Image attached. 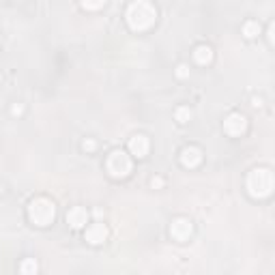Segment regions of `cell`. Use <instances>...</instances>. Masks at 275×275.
I'll use <instances>...</instances> for the list:
<instances>
[{
    "instance_id": "obj_1",
    "label": "cell",
    "mask_w": 275,
    "mask_h": 275,
    "mask_svg": "<svg viewBox=\"0 0 275 275\" xmlns=\"http://www.w3.org/2000/svg\"><path fill=\"white\" fill-rule=\"evenodd\" d=\"M125 17H127V24L131 30L144 33V30L153 28V24L157 22V9H155L148 0H136V2L129 4Z\"/></svg>"
},
{
    "instance_id": "obj_2",
    "label": "cell",
    "mask_w": 275,
    "mask_h": 275,
    "mask_svg": "<svg viewBox=\"0 0 275 275\" xmlns=\"http://www.w3.org/2000/svg\"><path fill=\"white\" fill-rule=\"evenodd\" d=\"M247 191L252 198H269L273 193V172L269 168H254L247 174Z\"/></svg>"
},
{
    "instance_id": "obj_3",
    "label": "cell",
    "mask_w": 275,
    "mask_h": 275,
    "mask_svg": "<svg viewBox=\"0 0 275 275\" xmlns=\"http://www.w3.org/2000/svg\"><path fill=\"white\" fill-rule=\"evenodd\" d=\"M28 217L35 226H49L56 217V206L52 200L47 198H35L33 202L28 204Z\"/></svg>"
},
{
    "instance_id": "obj_4",
    "label": "cell",
    "mask_w": 275,
    "mask_h": 275,
    "mask_svg": "<svg viewBox=\"0 0 275 275\" xmlns=\"http://www.w3.org/2000/svg\"><path fill=\"white\" fill-rule=\"evenodd\" d=\"M105 168H108L110 177L125 179V177H129V172H131V159L125 151H112L108 155V161H105Z\"/></svg>"
},
{
    "instance_id": "obj_5",
    "label": "cell",
    "mask_w": 275,
    "mask_h": 275,
    "mask_svg": "<svg viewBox=\"0 0 275 275\" xmlns=\"http://www.w3.org/2000/svg\"><path fill=\"white\" fill-rule=\"evenodd\" d=\"M224 131L232 138L243 136L247 131V118L243 116L241 112H232V114H228L226 121H224Z\"/></svg>"
},
{
    "instance_id": "obj_6",
    "label": "cell",
    "mask_w": 275,
    "mask_h": 275,
    "mask_svg": "<svg viewBox=\"0 0 275 275\" xmlns=\"http://www.w3.org/2000/svg\"><path fill=\"white\" fill-rule=\"evenodd\" d=\"M191 232H193V226L187 217H177V220L170 224V234H172V239L179 243H185L191 236Z\"/></svg>"
},
{
    "instance_id": "obj_7",
    "label": "cell",
    "mask_w": 275,
    "mask_h": 275,
    "mask_svg": "<svg viewBox=\"0 0 275 275\" xmlns=\"http://www.w3.org/2000/svg\"><path fill=\"white\" fill-rule=\"evenodd\" d=\"M181 164L185 168H198L202 164V151L198 146H185L181 151Z\"/></svg>"
},
{
    "instance_id": "obj_8",
    "label": "cell",
    "mask_w": 275,
    "mask_h": 275,
    "mask_svg": "<svg viewBox=\"0 0 275 275\" xmlns=\"http://www.w3.org/2000/svg\"><path fill=\"white\" fill-rule=\"evenodd\" d=\"M148 138L146 136H142V134H138V136H134L129 140V153L134 155V157H138V159H142V157H146L148 155Z\"/></svg>"
},
{
    "instance_id": "obj_9",
    "label": "cell",
    "mask_w": 275,
    "mask_h": 275,
    "mask_svg": "<svg viewBox=\"0 0 275 275\" xmlns=\"http://www.w3.org/2000/svg\"><path fill=\"white\" fill-rule=\"evenodd\" d=\"M86 222H89V211H86L84 206H73V209L67 213V224L76 230L84 228Z\"/></svg>"
},
{
    "instance_id": "obj_10",
    "label": "cell",
    "mask_w": 275,
    "mask_h": 275,
    "mask_svg": "<svg viewBox=\"0 0 275 275\" xmlns=\"http://www.w3.org/2000/svg\"><path fill=\"white\" fill-rule=\"evenodd\" d=\"M108 228H105V224H92V226L86 230V241L91 243V245H101V243H105V239H108Z\"/></svg>"
},
{
    "instance_id": "obj_11",
    "label": "cell",
    "mask_w": 275,
    "mask_h": 275,
    "mask_svg": "<svg viewBox=\"0 0 275 275\" xmlns=\"http://www.w3.org/2000/svg\"><path fill=\"white\" fill-rule=\"evenodd\" d=\"M193 60L198 62V65H211V60H213V49L209 46H198L193 49Z\"/></svg>"
},
{
    "instance_id": "obj_12",
    "label": "cell",
    "mask_w": 275,
    "mask_h": 275,
    "mask_svg": "<svg viewBox=\"0 0 275 275\" xmlns=\"http://www.w3.org/2000/svg\"><path fill=\"white\" fill-rule=\"evenodd\" d=\"M243 35L247 37V39H254V37L260 35V24L258 22H245V26H243Z\"/></svg>"
},
{
    "instance_id": "obj_13",
    "label": "cell",
    "mask_w": 275,
    "mask_h": 275,
    "mask_svg": "<svg viewBox=\"0 0 275 275\" xmlns=\"http://www.w3.org/2000/svg\"><path fill=\"white\" fill-rule=\"evenodd\" d=\"M174 118H177L179 123H189L191 121V110L185 108V105H181V108H177V112H174Z\"/></svg>"
},
{
    "instance_id": "obj_14",
    "label": "cell",
    "mask_w": 275,
    "mask_h": 275,
    "mask_svg": "<svg viewBox=\"0 0 275 275\" xmlns=\"http://www.w3.org/2000/svg\"><path fill=\"white\" fill-rule=\"evenodd\" d=\"M20 271L24 273V275H30V273H37L39 271V265L35 262V258H28V260H24L22 262V267H20Z\"/></svg>"
},
{
    "instance_id": "obj_15",
    "label": "cell",
    "mask_w": 275,
    "mask_h": 275,
    "mask_svg": "<svg viewBox=\"0 0 275 275\" xmlns=\"http://www.w3.org/2000/svg\"><path fill=\"white\" fill-rule=\"evenodd\" d=\"M80 4H82L86 11H99L105 4V0H80Z\"/></svg>"
},
{
    "instance_id": "obj_16",
    "label": "cell",
    "mask_w": 275,
    "mask_h": 275,
    "mask_svg": "<svg viewBox=\"0 0 275 275\" xmlns=\"http://www.w3.org/2000/svg\"><path fill=\"white\" fill-rule=\"evenodd\" d=\"M82 148H84V151H89V153H92V151L97 148V142H95V140H91V138H89V140H84Z\"/></svg>"
},
{
    "instance_id": "obj_17",
    "label": "cell",
    "mask_w": 275,
    "mask_h": 275,
    "mask_svg": "<svg viewBox=\"0 0 275 275\" xmlns=\"http://www.w3.org/2000/svg\"><path fill=\"white\" fill-rule=\"evenodd\" d=\"M177 76L179 78H187V76H189V67H187V65H179L177 67Z\"/></svg>"
},
{
    "instance_id": "obj_18",
    "label": "cell",
    "mask_w": 275,
    "mask_h": 275,
    "mask_svg": "<svg viewBox=\"0 0 275 275\" xmlns=\"http://www.w3.org/2000/svg\"><path fill=\"white\" fill-rule=\"evenodd\" d=\"M11 112H13V116H20L22 112H24V105H22V103H15L13 108H11Z\"/></svg>"
},
{
    "instance_id": "obj_19",
    "label": "cell",
    "mask_w": 275,
    "mask_h": 275,
    "mask_svg": "<svg viewBox=\"0 0 275 275\" xmlns=\"http://www.w3.org/2000/svg\"><path fill=\"white\" fill-rule=\"evenodd\" d=\"M151 185H153V187H161V185H164V181H161L159 177H155V179L151 181Z\"/></svg>"
},
{
    "instance_id": "obj_20",
    "label": "cell",
    "mask_w": 275,
    "mask_h": 275,
    "mask_svg": "<svg viewBox=\"0 0 275 275\" xmlns=\"http://www.w3.org/2000/svg\"><path fill=\"white\" fill-rule=\"evenodd\" d=\"M252 105H254V108H260V105H262V101H260V99H258V97H256V99H254V101H252Z\"/></svg>"
},
{
    "instance_id": "obj_21",
    "label": "cell",
    "mask_w": 275,
    "mask_h": 275,
    "mask_svg": "<svg viewBox=\"0 0 275 275\" xmlns=\"http://www.w3.org/2000/svg\"><path fill=\"white\" fill-rule=\"evenodd\" d=\"M269 41L273 43V24H271V26H269Z\"/></svg>"
},
{
    "instance_id": "obj_22",
    "label": "cell",
    "mask_w": 275,
    "mask_h": 275,
    "mask_svg": "<svg viewBox=\"0 0 275 275\" xmlns=\"http://www.w3.org/2000/svg\"><path fill=\"white\" fill-rule=\"evenodd\" d=\"M95 217H97V220H101V217H103V211L97 209V211H95Z\"/></svg>"
}]
</instances>
